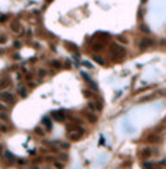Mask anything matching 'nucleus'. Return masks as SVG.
I'll use <instances>...</instances> for the list:
<instances>
[{
  "mask_svg": "<svg viewBox=\"0 0 166 169\" xmlns=\"http://www.w3.org/2000/svg\"><path fill=\"white\" fill-rule=\"evenodd\" d=\"M109 55H110V59L112 60H114V61H119V60H122L125 56H126V50H125V47H122V46L113 43V44L110 46Z\"/></svg>",
  "mask_w": 166,
  "mask_h": 169,
  "instance_id": "obj_1",
  "label": "nucleus"
},
{
  "mask_svg": "<svg viewBox=\"0 0 166 169\" xmlns=\"http://www.w3.org/2000/svg\"><path fill=\"white\" fill-rule=\"evenodd\" d=\"M83 133H85V130H83V129L81 127V129L77 130V131H71V133H69V134H68V139H69V141H71V142H77V141H79V139L82 138Z\"/></svg>",
  "mask_w": 166,
  "mask_h": 169,
  "instance_id": "obj_2",
  "label": "nucleus"
},
{
  "mask_svg": "<svg viewBox=\"0 0 166 169\" xmlns=\"http://www.w3.org/2000/svg\"><path fill=\"white\" fill-rule=\"evenodd\" d=\"M153 44H155V40H153L152 38H143V39L140 40V43H139V48H140L141 51H144Z\"/></svg>",
  "mask_w": 166,
  "mask_h": 169,
  "instance_id": "obj_3",
  "label": "nucleus"
},
{
  "mask_svg": "<svg viewBox=\"0 0 166 169\" xmlns=\"http://www.w3.org/2000/svg\"><path fill=\"white\" fill-rule=\"evenodd\" d=\"M51 116L53 117L55 121H57V122H62V121H65V118H66V113H65L64 111H53V112L51 113Z\"/></svg>",
  "mask_w": 166,
  "mask_h": 169,
  "instance_id": "obj_4",
  "label": "nucleus"
},
{
  "mask_svg": "<svg viewBox=\"0 0 166 169\" xmlns=\"http://www.w3.org/2000/svg\"><path fill=\"white\" fill-rule=\"evenodd\" d=\"M0 99H1L3 103H8V104H13V101H14L13 95L11 93H8V91H4V93L0 94Z\"/></svg>",
  "mask_w": 166,
  "mask_h": 169,
  "instance_id": "obj_5",
  "label": "nucleus"
},
{
  "mask_svg": "<svg viewBox=\"0 0 166 169\" xmlns=\"http://www.w3.org/2000/svg\"><path fill=\"white\" fill-rule=\"evenodd\" d=\"M147 142L148 143H151V144H153V143H158V142L161 141V138H160V135L158 134H156V133H151V134H148L147 135Z\"/></svg>",
  "mask_w": 166,
  "mask_h": 169,
  "instance_id": "obj_6",
  "label": "nucleus"
},
{
  "mask_svg": "<svg viewBox=\"0 0 166 169\" xmlns=\"http://www.w3.org/2000/svg\"><path fill=\"white\" fill-rule=\"evenodd\" d=\"M95 38H97L99 42L105 43V42H108V39H110V34L100 31V33H96V34H95Z\"/></svg>",
  "mask_w": 166,
  "mask_h": 169,
  "instance_id": "obj_7",
  "label": "nucleus"
},
{
  "mask_svg": "<svg viewBox=\"0 0 166 169\" xmlns=\"http://www.w3.org/2000/svg\"><path fill=\"white\" fill-rule=\"evenodd\" d=\"M139 156H140L141 159H148L152 156V150L149 148V147H144V148L140 150V152H139Z\"/></svg>",
  "mask_w": 166,
  "mask_h": 169,
  "instance_id": "obj_8",
  "label": "nucleus"
},
{
  "mask_svg": "<svg viewBox=\"0 0 166 169\" xmlns=\"http://www.w3.org/2000/svg\"><path fill=\"white\" fill-rule=\"evenodd\" d=\"M85 115H86L87 120L91 122V124H95V122H97V116H96L95 113H92L91 111H85Z\"/></svg>",
  "mask_w": 166,
  "mask_h": 169,
  "instance_id": "obj_9",
  "label": "nucleus"
},
{
  "mask_svg": "<svg viewBox=\"0 0 166 169\" xmlns=\"http://www.w3.org/2000/svg\"><path fill=\"white\" fill-rule=\"evenodd\" d=\"M65 47L68 48V51H70V52H77L78 50V46L74 44L73 42H65Z\"/></svg>",
  "mask_w": 166,
  "mask_h": 169,
  "instance_id": "obj_10",
  "label": "nucleus"
},
{
  "mask_svg": "<svg viewBox=\"0 0 166 169\" xmlns=\"http://www.w3.org/2000/svg\"><path fill=\"white\" fill-rule=\"evenodd\" d=\"M4 158H5V160H7V163H14L16 161V158H14L13 155H12L11 152H8V151H5L4 152Z\"/></svg>",
  "mask_w": 166,
  "mask_h": 169,
  "instance_id": "obj_11",
  "label": "nucleus"
},
{
  "mask_svg": "<svg viewBox=\"0 0 166 169\" xmlns=\"http://www.w3.org/2000/svg\"><path fill=\"white\" fill-rule=\"evenodd\" d=\"M104 48H105V43H101V42L95 43V44L92 46V50L96 51V52H100V51H103Z\"/></svg>",
  "mask_w": 166,
  "mask_h": 169,
  "instance_id": "obj_12",
  "label": "nucleus"
},
{
  "mask_svg": "<svg viewBox=\"0 0 166 169\" xmlns=\"http://www.w3.org/2000/svg\"><path fill=\"white\" fill-rule=\"evenodd\" d=\"M9 84H11L9 78H3L1 81H0V90H4V89L9 87Z\"/></svg>",
  "mask_w": 166,
  "mask_h": 169,
  "instance_id": "obj_13",
  "label": "nucleus"
},
{
  "mask_svg": "<svg viewBox=\"0 0 166 169\" xmlns=\"http://www.w3.org/2000/svg\"><path fill=\"white\" fill-rule=\"evenodd\" d=\"M81 129V127L78 126V125L77 124H66V130H68L69 133H71V131H77V130H79Z\"/></svg>",
  "mask_w": 166,
  "mask_h": 169,
  "instance_id": "obj_14",
  "label": "nucleus"
},
{
  "mask_svg": "<svg viewBox=\"0 0 166 169\" xmlns=\"http://www.w3.org/2000/svg\"><path fill=\"white\" fill-rule=\"evenodd\" d=\"M43 124L45 125V127H47L48 131L52 129V124H51V121H49V118L48 117H43Z\"/></svg>",
  "mask_w": 166,
  "mask_h": 169,
  "instance_id": "obj_15",
  "label": "nucleus"
},
{
  "mask_svg": "<svg viewBox=\"0 0 166 169\" xmlns=\"http://www.w3.org/2000/svg\"><path fill=\"white\" fill-rule=\"evenodd\" d=\"M57 156H59V159L62 161V163H64V161H68V160H69V155L66 154V152H60Z\"/></svg>",
  "mask_w": 166,
  "mask_h": 169,
  "instance_id": "obj_16",
  "label": "nucleus"
},
{
  "mask_svg": "<svg viewBox=\"0 0 166 169\" xmlns=\"http://www.w3.org/2000/svg\"><path fill=\"white\" fill-rule=\"evenodd\" d=\"M18 91H20V94H21L22 98H26V95H27V90H26L25 86H20V87H18Z\"/></svg>",
  "mask_w": 166,
  "mask_h": 169,
  "instance_id": "obj_17",
  "label": "nucleus"
},
{
  "mask_svg": "<svg viewBox=\"0 0 166 169\" xmlns=\"http://www.w3.org/2000/svg\"><path fill=\"white\" fill-rule=\"evenodd\" d=\"M95 103H96V104H95L96 109H97V111H101L103 109V100H101V99H96Z\"/></svg>",
  "mask_w": 166,
  "mask_h": 169,
  "instance_id": "obj_18",
  "label": "nucleus"
},
{
  "mask_svg": "<svg viewBox=\"0 0 166 169\" xmlns=\"http://www.w3.org/2000/svg\"><path fill=\"white\" fill-rule=\"evenodd\" d=\"M11 29L13 31H20V23L16 22V21H13V22H12V25H11Z\"/></svg>",
  "mask_w": 166,
  "mask_h": 169,
  "instance_id": "obj_19",
  "label": "nucleus"
},
{
  "mask_svg": "<svg viewBox=\"0 0 166 169\" xmlns=\"http://www.w3.org/2000/svg\"><path fill=\"white\" fill-rule=\"evenodd\" d=\"M117 39H118L119 43H123V44H127V43H129V39H127L126 37H123V35H118Z\"/></svg>",
  "mask_w": 166,
  "mask_h": 169,
  "instance_id": "obj_20",
  "label": "nucleus"
},
{
  "mask_svg": "<svg viewBox=\"0 0 166 169\" xmlns=\"http://www.w3.org/2000/svg\"><path fill=\"white\" fill-rule=\"evenodd\" d=\"M53 165H55V168H57V169H64L65 168V165H64V163L62 161H53Z\"/></svg>",
  "mask_w": 166,
  "mask_h": 169,
  "instance_id": "obj_21",
  "label": "nucleus"
},
{
  "mask_svg": "<svg viewBox=\"0 0 166 169\" xmlns=\"http://www.w3.org/2000/svg\"><path fill=\"white\" fill-rule=\"evenodd\" d=\"M34 131L37 133V134L39 135V137H43V135H44V130H43L40 126H37V127H35V129H34Z\"/></svg>",
  "mask_w": 166,
  "mask_h": 169,
  "instance_id": "obj_22",
  "label": "nucleus"
},
{
  "mask_svg": "<svg viewBox=\"0 0 166 169\" xmlns=\"http://www.w3.org/2000/svg\"><path fill=\"white\" fill-rule=\"evenodd\" d=\"M139 27H140V30L143 31V33H149V31H151V30H149V27L145 25V23H140V26H139Z\"/></svg>",
  "mask_w": 166,
  "mask_h": 169,
  "instance_id": "obj_23",
  "label": "nucleus"
},
{
  "mask_svg": "<svg viewBox=\"0 0 166 169\" xmlns=\"http://www.w3.org/2000/svg\"><path fill=\"white\" fill-rule=\"evenodd\" d=\"M93 60H95V62H97V64L104 65V60H103L100 56H93Z\"/></svg>",
  "mask_w": 166,
  "mask_h": 169,
  "instance_id": "obj_24",
  "label": "nucleus"
},
{
  "mask_svg": "<svg viewBox=\"0 0 166 169\" xmlns=\"http://www.w3.org/2000/svg\"><path fill=\"white\" fill-rule=\"evenodd\" d=\"M83 95H85L86 98H92V93H91V90H87V89L83 90Z\"/></svg>",
  "mask_w": 166,
  "mask_h": 169,
  "instance_id": "obj_25",
  "label": "nucleus"
},
{
  "mask_svg": "<svg viewBox=\"0 0 166 169\" xmlns=\"http://www.w3.org/2000/svg\"><path fill=\"white\" fill-rule=\"evenodd\" d=\"M51 65H52L53 68H61V62H60V61H57V60H52Z\"/></svg>",
  "mask_w": 166,
  "mask_h": 169,
  "instance_id": "obj_26",
  "label": "nucleus"
},
{
  "mask_svg": "<svg viewBox=\"0 0 166 169\" xmlns=\"http://www.w3.org/2000/svg\"><path fill=\"white\" fill-rule=\"evenodd\" d=\"M60 147H61L62 150H69L70 144H69V143H66V142H62V143H60Z\"/></svg>",
  "mask_w": 166,
  "mask_h": 169,
  "instance_id": "obj_27",
  "label": "nucleus"
},
{
  "mask_svg": "<svg viewBox=\"0 0 166 169\" xmlns=\"http://www.w3.org/2000/svg\"><path fill=\"white\" fill-rule=\"evenodd\" d=\"M7 42V37L4 34H0V44H3V43Z\"/></svg>",
  "mask_w": 166,
  "mask_h": 169,
  "instance_id": "obj_28",
  "label": "nucleus"
},
{
  "mask_svg": "<svg viewBox=\"0 0 166 169\" xmlns=\"http://www.w3.org/2000/svg\"><path fill=\"white\" fill-rule=\"evenodd\" d=\"M152 166H153L152 163H151V164H149V163H144L143 164V168L144 169H152Z\"/></svg>",
  "mask_w": 166,
  "mask_h": 169,
  "instance_id": "obj_29",
  "label": "nucleus"
},
{
  "mask_svg": "<svg viewBox=\"0 0 166 169\" xmlns=\"http://www.w3.org/2000/svg\"><path fill=\"white\" fill-rule=\"evenodd\" d=\"M7 20H8V16H7V14H1V16H0V22H5Z\"/></svg>",
  "mask_w": 166,
  "mask_h": 169,
  "instance_id": "obj_30",
  "label": "nucleus"
},
{
  "mask_svg": "<svg viewBox=\"0 0 166 169\" xmlns=\"http://www.w3.org/2000/svg\"><path fill=\"white\" fill-rule=\"evenodd\" d=\"M0 131L7 133L8 131V126H5V125H0Z\"/></svg>",
  "mask_w": 166,
  "mask_h": 169,
  "instance_id": "obj_31",
  "label": "nucleus"
},
{
  "mask_svg": "<svg viewBox=\"0 0 166 169\" xmlns=\"http://www.w3.org/2000/svg\"><path fill=\"white\" fill-rule=\"evenodd\" d=\"M5 111H7V105L0 103V112H5Z\"/></svg>",
  "mask_w": 166,
  "mask_h": 169,
  "instance_id": "obj_32",
  "label": "nucleus"
},
{
  "mask_svg": "<svg viewBox=\"0 0 166 169\" xmlns=\"http://www.w3.org/2000/svg\"><path fill=\"white\" fill-rule=\"evenodd\" d=\"M0 118H1V120H4V121H7V120H8V116L4 115L3 112H0Z\"/></svg>",
  "mask_w": 166,
  "mask_h": 169,
  "instance_id": "obj_33",
  "label": "nucleus"
},
{
  "mask_svg": "<svg viewBox=\"0 0 166 169\" xmlns=\"http://www.w3.org/2000/svg\"><path fill=\"white\" fill-rule=\"evenodd\" d=\"M88 108H90V109H96V107H95V104H92V103H88Z\"/></svg>",
  "mask_w": 166,
  "mask_h": 169,
  "instance_id": "obj_34",
  "label": "nucleus"
},
{
  "mask_svg": "<svg viewBox=\"0 0 166 169\" xmlns=\"http://www.w3.org/2000/svg\"><path fill=\"white\" fill-rule=\"evenodd\" d=\"M44 74H45V70H43V69H40V70H39V76H40V77H43V76H44Z\"/></svg>",
  "mask_w": 166,
  "mask_h": 169,
  "instance_id": "obj_35",
  "label": "nucleus"
},
{
  "mask_svg": "<svg viewBox=\"0 0 166 169\" xmlns=\"http://www.w3.org/2000/svg\"><path fill=\"white\" fill-rule=\"evenodd\" d=\"M13 44H14V47H17V48H20V47H21V43H20V42H14Z\"/></svg>",
  "mask_w": 166,
  "mask_h": 169,
  "instance_id": "obj_36",
  "label": "nucleus"
},
{
  "mask_svg": "<svg viewBox=\"0 0 166 169\" xmlns=\"http://www.w3.org/2000/svg\"><path fill=\"white\" fill-rule=\"evenodd\" d=\"M45 160H48V161H53V156H47V158H45Z\"/></svg>",
  "mask_w": 166,
  "mask_h": 169,
  "instance_id": "obj_37",
  "label": "nucleus"
},
{
  "mask_svg": "<svg viewBox=\"0 0 166 169\" xmlns=\"http://www.w3.org/2000/svg\"><path fill=\"white\" fill-rule=\"evenodd\" d=\"M18 164H21V165H23V164H25V160H22V159H20V160H18Z\"/></svg>",
  "mask_w": 166,
  "mask_h": 169,
  "instance_id": "obj_38",
  "label": "nucleus"
},
{
  "mask_svg": "<svg viewBox=\"0 0 166 169\" xmlns=\"http://www.w3.org/2000/svg\"><path fill=\"white\" fill-rule=\"evenodd\" d=\"M31 169H39V166H38V165H34V166H33V168H31Z\"/></svg>",
  "mask_w": 166,
  "mask_h": 169,
  "instance_id": "obj_39",
  "label": "nucleus"
}]
</instances>
